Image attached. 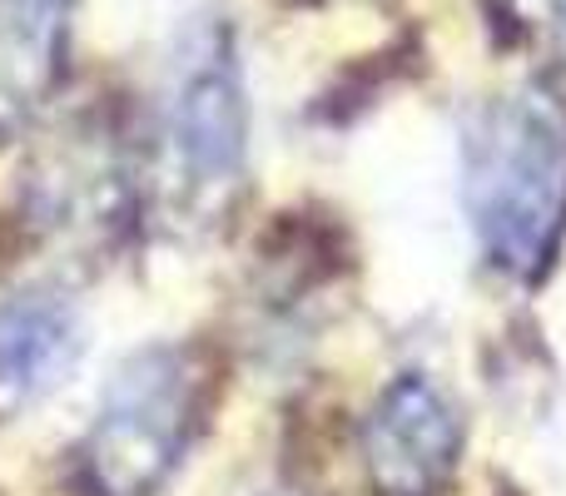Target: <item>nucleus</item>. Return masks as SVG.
<instances>
[{
    "mask_svg": "<svg viewBox=\"0 0 566 496\" xmlns=\"http://www.w3.org/2000/svg\"><path fill=\"white\" fill-rule=\"evenodd\" d=\"M85 348L80 313L65 293L30 288L0 308V412L45 398Z\"/></svg>",
    "mask_w": 566,
    "mask_h": 496,
    "instance_id": "39448f33",
    "label": "nucleus"
},
{
    "mask_svg": "<svg viewBox=\"0 0 566 496\" xmlns=\"http://www.w3.org/2000/svg\"><path fill=\"white\" fill-rule=\"evenodd\" d=\"M70 0H0V139L20 135L65 65Z\"/></svg>",
    "mask_w": 566,
    "mask_h": 496,
    "instance_id": "423d86ee",
    "label": "nucleus"
},
{
    "mask_svg": "<svg viewBox=\"0 0 566 496\" xmlns=\"http://www.w3.org/2000/svg\"><path fill=\"white\" fill-rule=\"evenodd\" d=\"M522 15L532 20V25H542L547 35H557V30H566V0H517Z\"/></svg>",
    "mask_w": 566,
    "mask_h": 496,
    "instance_id": "6e6552de",
    "label": "nucleus"
},
{
    "mask_svg": "<svg viewBox=\"0 0 566 496\" xmlns=\"http://www.w3.org/2000/svg\"><path fill=\"white\" fill-rule=\"evenodd\" d=\"M458 457V412L418 372L392 378L363 418V472L373 496H442Z\"/></svg>",
    "mask_w": 566,
    "mask_h": 496,
    "instance_id": "20e7f679",
    "label": "nucleus"
},
{
    "mask_svg": "<svg viewBox=\"0 0 566 496\" xmlns=\"http://www.w3.org/2000/svg\"><path fill=\"white\" fill-rule=\"evenodd\" d=\"M462 204L497 273L537 283L566 239V125L537 99H492L462 135Z\"/></svg>",
    "mask_w": 566,
    "mask_h": 496,
    "instance_id": "f257e3e1",
    "label": "nucleus"
},
{
    "mask_svg": "<svg viewBox=\"0 0 566 496\" xmlns=\"http://www.w3.org/2000/svg\"><path fill=\"white\" fill-rule=\"evenodd\" d=\"M105 139L109 135H99V129H85L45 155V165L35 169V184H30V209L40 224H55L65 234H80V229L105 234L119 219L125 169Z\"/></svg>",
    "mask_w": 566,
    "mask_h": 496,
    "instance_id": "0eeeda50",
    "label": "nucleus"
},
{
    "mask_svg": "<svg viewBox=\"0 0 566 496\" xmlns=\"http://www.w3.org/2000/svg\"><path fill=\"white\" fill-rule=\"evenodd\" d=\"M209 398V368L189 348L135 352L109 378L95 422L75 447L85 496H155L179 472Z\"/></svg>",
    "mask_w": 566,
    "mask_h": 496,
    "instance_id": "f03ea898",
    "label": "nucleus"
},
{
    "mask_svg": "<svg viewBox=\"0 0 566 496\" xmlns=\"http://www.w3.org/2000/svg\"><path fill=\"white\" fill-rule=\"evenodd\" d=\"M165 189L189 219H214L234 204L249 159V99L229 30H195L175 60L159 119Z\"/></svg>",
    "mask_w": 566,
    "mask_h": 496,
    "instance_id": "7ed1b4c3",
    "label": "nucleus"
}]
</instances>
